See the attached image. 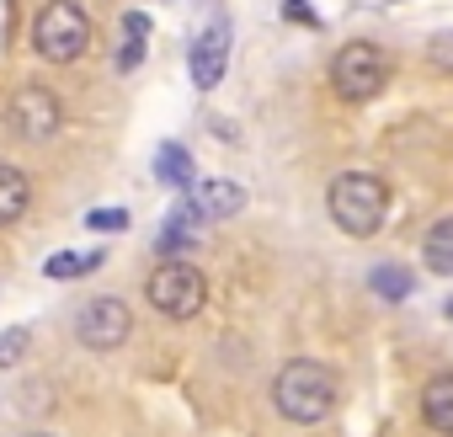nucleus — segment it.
<instances>
[{
  "label": "nucleus",
  "mask_w": 453,
  "mask_h": 437,
  "mask_svg": "<svg viewBox=\"0 0 453 437\" xmlns=\"http://www.w3.org/2000/svg\"><path fill=\"white\" fill-rule=\"evenodd\" d=\"M241 208H246V187H241V181L213 176V181H192V187H187V213H192V218H203V225L235 218Z\"/></svg>",
  "instance_id": "obj_8"
},
{
  "label": "nucleus",
  "mask_w": 453,
  "mask_h": 437,
  "mask_svg": "<svg viewBox=\"0 0 453 437\" xmlns=\"http://www.w3.org/2000/svg\"><path fill=\"white\" fill-rule=\"evenodd\" d=\"M59 123H65V107H59V96H54L49 86H22V91L6 102V128H12L17 139H27V144L54 139Z\"/></svg>",
  "instance_id": "obj_7"
},
{
  "label": "nucleus",
  "mask_w": 453,
  "mask_h": 437,
  "mask_svg": "<svg viewBox=\"0 0 453 437\" xmlns=\"http://www.w3.org/2000/svg\"><path fill=\"white\" fill-rule=\"evenodd\" d=\"M155 176H160L165 187H192V155H187L181 144H165V150L155 155Z\"/></svg>",
  "instance_id": "obj_14"
},
{
  "label": "nucleus",
  "mask_w": 453,
  "mask_h": 437,
  "mask_svg": "<svg viewBox=\"0 0 453 437\" xmlns=\"http://www.w3.org/2000/svg\"><path fill=\"white\" fill-rule=\"evenodd\" d=\"M27 208H33V176H27L22 165H6V160H0V230H12Z\"/></svg>",
  "instance_id": "obj_10"
},
{
  "label": "nucleus",
  "mask_w": 453,
  "mask_h": 437,
  "mask_svg": "<svg viewBox=\"0 0 453 437\" xmlns=\"http://www.w3.org/2000/svg\"><path fill=\"white\" fill-rule=\"evenodd\" d=\"M421 262H426V272L453 278V218H437V225L426 230V241H421Z\"/></svg>",
  "instance_id": "obj_12"
},
{
  "label": "nucleus",
  "mask_w": 453,
  "mask_h": 437,
  "mask_svg": "<svg viewBox=\"0 0 453 437\" xmlns=\"http://www.w3.org/2000/svg\"><path fill=\"white\" fill-rule=\"evenodd\" d=\"M128 331H134V315H128V304L123 299H112V294H102V299H91L86 310H75V341L86 347V352H118L123 341H128Z\"/></svg>",
  "instance_id": "obj_6"
},
{
  "label": "nucleus",
  "mask_w": 453,
  "mask_h": 437,
  "mask_svg": "<svg viewBox=\"0 0 453 437\" xmlns=\"http://www.w3.org/2000/svg\"><path fill=\"white\" fill-rule=\"evenodd\" d=\"M27 347H33V331L27 326H6L0 331V368H17L27 357Z\"/></svg>",
  "instance_id": "obj_16"
},
{
  "label": "nucleus",
  "mask_w": 453,
  "mask_h": 437,
  "mask_svg": "<svg viewBox=\"0 0 453 437\" xmlns=\"http://www.w3.org/2000/svg\"><path fill=\"white\" fill-rule=\"evenodd\" d=\"M384 80H389V59H384V49L379 43H368V38H357V43H342V54L331 59V86H336V96L342 102H373L379 91H384Z\"/></svg>",
  "instance_id": "obj_5"
},
{
  "label": "nucleus",
  "mask_w": 453,
  "mask_h": 437,
  "mask_svg": "<svg viewBox=\"0 0 453 437\" xmlns=\"http://www.w3.org/2000/svg\"><path fill=\"white\" fill-rule=\"evenodd\" d=\"M283 17H288V22H304V27H320V17L304 6V0H283Z\"/></svg>",
  "instance_id": "obj_20"
},
{
  "label": "nucleus",
  "mask_w": 453,
  "mask_h": 437,
  "mask_svg": "<svg viewBox=\"0 0 453 437\" xmlns=\"http://www.w3.org/2000/svg\"><path fill=\"white\" fill-rule=\"evenodd\" d=\"M123 38H144L150 43V17L144 12H123Z\"/></svg>",
  "instance_id": "obj_19"
},
{
  "label": "nucleus",
  "mask_w": 453,
  "mask_h": 437,
  "mask_svg": "<svg viewBox=\"0 0 453 437\" xmlns=\"http://www.w3.org/2000/svg\"><path fill=\"white\" fill-rule=\"evenodd\" d=\"M192 86L197 91H213L224 80V65H230V22L213 17V27H203V38L192 43Z\"/></svg>",
  "instance_id": "obj_9"
},
{
  "label": "nucleus",
  "mask_w": 453,
  "mask_h": 437,
  "mask_svg": "<svg viewBox=\"0 0 453 437\" xmlns=\"http://www.w3.org/2000/svg\"><path fill=\"white\" fill-rule=\"evenodd\" d=\"M421 421H426L432 432L453 437V373L426 379V389H421Z\"/></svg>",
  "instance_id": "obj_11"
},
{
  "label": "nucleus",
  "mask_w": 453,
  "mask_h": 437,
  "mask_svg": "<svg viewBox=\"0 0 453 437\" xmlns=\"http://www.w3.org/2000/svg\"><path fill=\"white\" fill-rule=\"evenodd\" d=\"M27 437H49V432H27Z\"/></svg>",
  "instance_id": "obj_21"
},
{
  "label": "nucleus",
  "mask_w": 453,
  "mask_h": 437,
  "mask_svg": "<svg viewBox=\"0 0 453 437\" xmlns=\"http://www.w3.org/2000/svg\"><path fill=\"white\" fill-rule=\"evenodd\" d=\"M144 299H150V310L165 315V320H192V315H203V304H208V283H203V272H197L192 262L165 257V262L144 278Z\"/></svg>",
  "instance_id": "obj_4"
},
{
  "label": "nucleus",
  "mask_w": 453,
  "mask_h": 437,
  "mask_svg": "<svg viewBox=\"0 0 453 437\" xmlns=\"http://www.w3.org/2000/svg\"><path fill=\"white\" fill-rule=\"evenodd\" d=\"M86 230H102V235L128 230V208H91V213H86Z\"/></svg>",
  "instance_id": "obj_17"
},
{
  "label": "nucleus",
  "mask_w": 453,
  "mask_h": 437,
  "mask_svg": "<svg viewBox=\"0 0 453 437\" xmlns=\"http://www.w3.org/2000/svg\"><path fill=\"white\" fill-rule=\"evenodd\" d=\"M448 315H453V304H448Z\"/></svg>",
  "instance_id": "obj_22"
},
{
  "label": "nucleus",
  "mask_w": 453,
  "mask_h": 437,
  "mask_svg": "<svg viewBox=\"0 0 453 437\" xmlns=\"http://www.w3.org/2000/svg\"><path fill=\"white\" fill-rule=\"evenodd\" d=\"M326 213H331V225L352 241H368L384 230V218H389V187L384 176L373 171H342L331 187H326Z\"/></svg>",
  "instance_id": "obj_2"
},
{
  "label": "nucleus",
  "mask_w": 453,
  "mask_h": 437,
  "mask_svg": "<svg viewBox=\"0 0 453 437\" xmlns=\"http://www.w3.org/2000/svg\"><path fill=\"white\" fill-rule=\"evenodd\" d=\"M336 400H342V384H336V373H331L326 363H315V357H294V363H283L278 379H273V405H278V416L294 421V426L326 421V416L336 410Z\"/></svg>",
  "instance_id": "obj_1"
},
{
  "label": "nucleus",
  "mask_w": 453,
  "mask_h": 437,
  "mask_svg": "<svg viewBox=\"0 0 453 437\" xmlns=\"http://www.w3.org/2000/svg\"><path fill=\"white\" fill-rule=\"evenodd\" d=\"M33 49L49 65H75L91 49V17L75 6V0H49V6L33 17Z\"/></svg>",
  "instance_id": "obj_3"
},
{
  "label": "nucleus",
  "mask_w": 453,
  "mask_h": 437,
  "mask_svg": "<svg viewBox=\"0 0 453 437\" xmlns=\"http://www.w3.org/2000/svg\"><path fill=\"white\" fill-rule=\"evenodd\" d=\"M368 283H373V294H379V299H411V288H416V283H411V272H405V267H395V262H389V267H373V278H368Z\"/></svg>",
  "instance_id": "obj_15"
},
{
  "label": "nucleus",
  "mask_w": 453,
  "mask_h": 437,
  "mask_svg": "<svg viewBox=\"0 0 453 437\" xmlns=\"http://www.w3.org/2000/svg\"><path fill=\"white\" fill-rule=\"evenodd\" d=\"M91 267H102V251H91V257H81V251H59V257L43 262V278H54V283H75V278H86Z\"/></svg>",
  "instance_id": "obj_13"
},
{
  "label": "nucleus",
  "mask_w": 453,
  "mask_h": 437,
  "mask_svg": "<svg viewBox=\"0 0 453 437\" xmlns=\"http://www.w3.org/2000/svg\"><path fill=\"white\" fill-rule=\"evenodd\" d=\"M144 65V38H123L118 43V70L128 75V70H139Z\"/></svg>",
  "instance_id": "obj_18"
}]
</instances>
